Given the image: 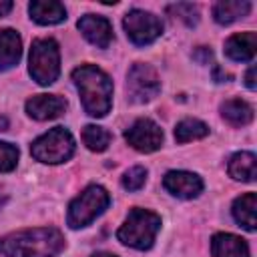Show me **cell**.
I'll list each match as a JSON object with an SVG mask.
<instances>
[{"instance_id": "cell-9", "label": "cell", "mask_w": 257, "mask_h": 257, "mask_svg": "<svg viewBox=\"0 0 257 257\" xmlns=\"http://www.w3.org/2000/svg\"><path fill=\"white\" fill-rule=\"evenodd\" d=\"M124 141L139 153H155L163 145V131L151 118H139L124 133Z\"/></svg>"}, {"instance_id": "cell-18", "label": "cell", "mask_w": 257, "mask_h": 257, "mask_svg": "<svg viewBox=\"0 0 257 257\" xmlns=\"http://www.w3.org/2000/svg\"><path fill=\"white\" fill-rule=\"evenodd\" d=\"M227 171H229V175H231L235 181L251 183V181H255V177H257V157H255L253 153H249V151L235 153V155L229 159Z\"/></svg>"}, {"instance_id": "cell-13", "label": "cell", "mask_w": 257, "mask_h": 257, "mask_svg": "<svg viewBox=\"0 0 257 257\" xmlns=\"http://www.w3.org/2000/svg\"><path fill=\"white\" fill-rule=\"evenodd\" d=\"M257 52V34L255 32H239L227 38L225 54L235 62H251Z\"/></svg>"}, {"instance_id": "cell-4", "label": "cell", "mask_w": 257, "mask_h": 257, "mask_svg": "<svg viewBox=\"0 0 257 257\" xmlns=\"http://www.w3.org/2000/svg\"><path fill=\"white\" fill-rule=\"evenodd\" d=\"M110 203V195L100 185H88L78 197L68 205L66 223L70 229H82L90 225Z\"/></svg>"}, {"instance_id": "cell-29", "label": "cell", "mask_w": 257, "mask_h": 257, "mask_svg": "<svg viewBox=\"0 0 257 257\" xmlns=\"http://www.w3.org/2000/svg\"><path fill=\"white\" fill-rule=\"evenodd\" d=\"M12 6H14V4H12L10 0H0V18L6 16V14L12 10Z\"/></svg>"}, {"instance_id": "cell-28", "label": "cell", "mask_w": 257, "mask_h": 257, "mask_svg": "<svg viewBox=\"0 0 257 257\" xmlns=\"http://www.w3.org/2000/svg\"><path fill=\"white\" fill-rule=\"evenodd\" d=\"M213 74H215V80H217V82H223V80H229V78H231V74L223 72V70H221V66H215Z\"/></svg>"}, {"instance_id": "cell-11", "label": "cell", "mask_w": 257, "mask_h": 257, "mask_svg": "<svg viewBox=\"0 0 257 257\" xmlns=\"http://www.w3.org/2000/svg\"><path fill=\"white\" fill-rule=\"evenodd\" d=\"M78 30L96 48H108L110 42H112V26L104 16L84 14L78 20Z\"/></svg>"}, {"instance_id": "cell-15", "label": "cell", "mask_w": 257, "mask_h": 257, "mask_svg": "<svg viewBox=\"0 0 257 257\" xmlns=\"http://www.w3.org/2000/svg\"><path fill=\"white\" fill-rule=\"evenodd\" d=\"M211 253L213 257H249V245L233 233H215L211 239Z\"/></svg>"}, {"instance_id": "cell-2", "label": "cell", "mask_w": 257, "mask_h": 257, "mask_svg": "<svg viewBox=\"0 0 257 257\" xmlns=\"http://www.w3.org/2000/svg\"><path fill=\"white\" fill-rule=\"evenodd\" d=\"M72 80L78 88L82 106L90 116H104L112 104V80L94 64H82L72 70Z\"/></svg>"}, {"instance_id": "cell-14", "label": "cell", "mask_w": 257, "mask_h": 257, "mask_svg": "<svg viewBox=\"0 0 257 257\" xmlns=\"http://www.w3.org/2000/svg\"><path fill=\"white\" fill-rule=\"evenodd\" d=\"M28 14L36 24L42 26H52L66 20V8L56 0H32L28 4Z\"/></svg>"}, {"instance_id": "cell-24", "label": "cell", "mask_w": 257, "mask_h": 257, "mask_svg": "<svg viewBox=\"0 0 257 257\" xmlns=\"http://www.w3.org/2000/svg\"><path fill=\"white\" fill-rule=\"evenodd\" d=\"M147 183V169L145 167H131L122 175V187L126 191H139Z\"/></svg>"}, {"instance_id": "cell-20", "label": "cell", "mask_w": 257, "mask_h": 257, "mask_svg": "<svg viewBox=\"0 0 257 257\" xmlns=\"http://www.w3.org/2000/svg\"><path fill=\"white\" fill-rule=\"evenodd\" d=\"M221 116L233 126H245L253 120V106L241 98H229L221 104Z\"/></svg>"}, {"instance_id": "cell-1", "label": "cell", "mask_w": 257, "mask_h": 257, "mask_svg": "<svg viewBox=\"0 0 257 257\" xmlns=\"http://www.w3.org/2000/svg\"><path fill=\"white\" fill-rule=\"evenodd\" d=\"M64 249V237L54 227L20 229L0 237L4 257H56Z\"/></svg>"}, {"instance_id": "cell-8", "label": "cell", "mask_w": 257, "mask_h": 257, "mask_svg": "<svg viewBox=\"0 0 257 257\" xmlns=\"http://www.w3.org/2000/svg\"><path fill=\"white\" fill-rule=\"evenodd\" d=\"M122 26H124L128 40L137 46L151 44L163 34V22L159 20V16L147 10H139V8H133L126 12Z\"/></svg>"}, {"instance_id": "cell-25", "label": "cell", "mask_w": 257, "mask_h": 257, "mask_svg": "<svg viewBox=\"0 0 257 257\" xmlns=\"http://www.w3.org/2000/svg\"><path fill=\"white\" fill-rule=\"evenodd\" d=\"M18 163V149L10 143L0 141V173H10L16 169Z\"/></svg>"}, {"instance_id": "cell-16", "label": "cell", "mask_w": 257, "mask_h": 257, "mask_svg": "<svg viewBox=\"0 0 257 257\" xmlns=\"http://www.w3.org/2000/svg\"><path fill=\"white\" fill-rule=\"evenodd\" d=\"M22 56V40L20 34L12 28L0 30V72L10 70L18 64Z\"/></svg>"}, {"instance_id": "cell-7", "label": "cell", "mask_w": 257, "mask_h": 257, "mask_svg": "<svg viewBox=\"0 0 257 257\" xmlns=\"http://www.w3.org/2000/svg\"><path fill=\"white\" fill-rule=\"evenodd\" d=\"M126 92L128 98L137 104L153 100L161 92V80L157 76V70L151 64L135 62L126 74Z\"/></svg>"}, {"instance_id": "cell-5", "label": "cell", "mask_w": 257, "mask_h": 257, "mask_svg": "<svg viewBox=\"0 0 257 257\" xmlns=\"http://www.w3.org/2000/svg\"><path fill=\"white\" fill-rule=\"evenodd\" d=\"M28 72L30 76L42 84H52L60 74V52L58 44L52 38H36L30 48L28 58Z\"/></svg>"}, {"instance_id": "cell-30", "label": "cell", "mask_w": 257, "mask_h": 257, "mask_svg": "<svg viewBox=\"0 0 257 257\" xmlns=\"http://www.w3.org/2000/svg\"><path fill=\"white\" fill-rule=\"evenodd\" d=\"M6 201H8V193H6V189H4V187H0V207H4V205H6Z\"/></svg>"}, {"instance_id": "cell-31", "label": "cell", "mask_w": 257, "mask_h": 257, "mask_svg": "<svg viewBox=\"0 0 257 257\" xmlns=\"http://www.w3.org/2000/svg\"><path fill=\"white\" fill-rule=\"evenodd\" d=\"M0 126H2V128H0V131H6V126H8V120H6V118H4V116H2V118H0Z\"/></svg>"}, {"instance_id": "cell-22", "label": "cell", "mask_w": 257, "mask_h": 257, "mask_svg": "<svg viewBox=\"0 0 257 257\" xmlns=\"http://www.w3.org/2000/svg\"><path fill=\"white\" fill-rule=\"evenodd\" d=\"M82 143L92 153H102L110 145V133L98 124H86L82 128Z\"/></svg>"}, {"instance_id": "cell-32", "label": "cell", "mask_w": 257, "mask_h": 257, "mask_svg": "<svg viewBox=\"0 0 257 257\" xmlns=\"http://www.w3.org/2000/svg\"><path fill=\"white\" fill-rule=\"evenodd\" d=\"M92 257H116V255H110V253H94Z\"/></svg>"}, {"instance_id": "cell-21", "label": "cell", "mask_w": 257, "mask_h": 257, "mask_svg": "<svg viewBox=\"0 0 257 257\" xmlns=\"http://www.w3.org/2000/svg\"><path fill=\"white\" fill-rule=\"evenodd\" d=\"M209 135V126L199 118H183L175 126V139L179 145H185L189 141H197Z\"/></svg>"}, {"instance_id": "cell-19", "label": "cell", "mask_w": 257, "mask_h": 257, "mask_svg": "<svg viewBox=\"0 0 257 257\" xmlns=\"http://www.w3.org/2000/svg\"><path fill=\"white\" fill-rule=\"evenodd\" d=\"M251 10V2L247 0H221L213 6V18L217 24H233L235 20L247 16Z\"/></svg>"}, {"instance_id": "cell-10", "label": "cell", "mask_w": 257, "mask_h": 257, "mask_svg": "<svg viewBox=\"0 0 257 257\" xmlns=\"http://www.w3.org/2000/svg\"><path fill=\"white\" fill-rule=\"evenodd\" d=\"M163 187L179 199H195L203 191V181L189 171H169L163 179Z\"/></svg>"}, {"instance_id": "cell-17", "label": "cell", "mask_w": 257, "mask_h": 257, "mask_svg": "<svg viewBox=\"0 0 257 257\" xmlns=\"http://www.w3.org/2000/svg\"><path fill=\"white\" fill-rule=\"evenodd\" d=\"M233 219L247 231H255L257 227V195L245 193L233 201Z\"/></svg>"}, {"instance_id": "cell-3", "label": "cell", "mask_w": 257, "mask_h": 257, "mask_svg": "<svg viewBox=\"0 0 257 257\" xmlns=\"http://www.w3.org/2000/svg\"><path fill=\"white\" fill-rule=\"evenodd\" d=\"M159 229H161V217L157 213H153L149 209L135 207V209H131L124 223L116 231V239L126 247L145 251V249L153 247Z\"/></svg>"}, {"instance_id": "cell-23", "label": "cell", "mask_w": 257, "mask_h": 257, "mask_svg": "<svg viewBox=\"0 0 257 257\" xmlns=\"http://www.w3.org/2000/svg\"><path fill=\"white\" fill-rule=\"evenodd\" d=\"M167 12L175 18H179L181 22H185L187 26H197L199 22V8L191 2H177V4H171L167 8Z\"/></svg>"}, {"instance_id": "cell-6", "label": "cell", "mask_w": 257, "mask_h": 257, "mask_svg": "<svg viewBox=\"0 0 257 257\" xmlns=\"http://www.w3.org/2000/svg\"><path fill=\"white\" fill-rule=\"evenodd\" d=\"M30 153L36 161L46 165H58L68 161L74 155V137L64 126H54L48 133L40 135L32 145Z\"/></svg>"}, {"instance_id": "cell-26", "label": "cell", "mask_w": 257, "mask_h": 257, "mask_svg": "<svg viewBox=\"0 0 257 257\" xmlns=\"http://www.w3.org/2000/svg\"><path fill=\"white\" fill-rule=\"evenodd\" d=\"M211 56H213V52H211L207 46H199V48H197V52H195V58H197L201 64L209 62V60H211Z\"/></svg>"}, {"instance_id": "cell-27", "label": "cell", "mask_w": 257, "mask_h": 257, "mask_svg": "<svg viewBox=\"0 0 257 257\" xmlns=\"http://www.w3.org/2000/svg\"><path fill=\"white\" fill-rule=\"evenodd\" d=\"M245 86L249 90H255V86H257V82H255V66H251L247 70V74H245Z\"/></svg>"}, {"instance_id": "cell-12", "label": "cell", "mask_w": 257, "mask_h": 257, "mask_svg": "<svg viewBox=\"0 0 257 257\" xmlns=\"http://www.w3.org/2000/svg\"><path fill=\"white\" fill-rule=\"evenodd\" d=\"M66 110V100L58 94H34L26 100V112L36 120H50Z\"/></svg>"}]
</instances>
